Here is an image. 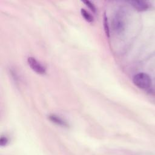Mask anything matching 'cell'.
<instances>
[{"instance_id": "obj_1", "label": "cell", "mask_w": 155, "mask_h": 155, "mask_svg": "<svg viewBox=\"0 0 155 155\" xmlns=\"http://www.w3.org/2000/svg\"><path fill=\"white\" fill-rule=\"evenodd\" d=\"M126 25V16L124 11L122 9L117 10L114 15L111 25L114 32L117 35H120L125 30Z\"/></svg>"}, {"instance_id": "obj_2", "label": "cell", "mask_w": 155, "mask_h": 155, "mask_svg": "<svg viewBox=\"0 0 155 155\" xmlns=\"http://www.w3.org/2000/svg\"><path fill=\"white\" fill-rule=\"evenodd\" d=\"M133 82L136 87L142 90H149L152 86L151 77L143 72L135 74L133 76Z\"/></svg>"}, {"instance_id": "obj_3", "label": "cell", "mask_w": 155, "mask_h": 155, "mask_svg": "<svg viewBox=\"0 0 155 155\" xmlns=\"http://www.w3.org/2000/svg\"><path fill=\"white\" fill-rule=\"evenodd\" d=\"M27 63L31 69L39 74H44L46 73V69L39 61L33 57H28Z\"/></svg>"}, {"instance_id": "obj_4", "label": "cell", "mask_w": 155, "mask_h": 155, "mask_svg": "<svg viewBox=\"0 0 155 155\" xmlns=\"http://www.w3.org/2000/svg\"><path fill=\"white\" fill-rule=\"evenodd\" d=\"M128 2L138 11H145L150 7L148 2L143 1H130Z\"/></svg>"}, {"instance_id": "obj_5", "label": "cell", "mask_w": 155, "mask_h": 155, "mask_svg": "<svg viewBox=\"0 0 155 155\" xmlns=\"http://www.w3.org/2000/svg\"><path fill=\"white\" fill-rule=\"evenodd\" d=\"M48 119L53 123L59 125L62 127H68V124L63 119H62L61 117L59 116H57L56 114H50L48 116Z\"/></svg>"}, {"instance_id": "obj_6", "label": "cell", "mask_w": 155, "mask_h": 155, "mask_svg": "<svg viewBox=\"0 0 155 155\" xmlns=\"http://www.w3.org/2000/svg\"><path fill=\"white\" fill-rule=\"evenodd\" d=\"M81 13L82 16L87 21H88V22H92L93 21V17L87 10H85L84 8H82L81 10Z\"/></svg>"}, {"instance_id": "obj_7", "label": "cell", "mask_w": 155, "mask_h": 155, "mask_svg": "<svg viewBox=\"0 0 155 155\" xmlns=\"http://www.w3.org/2000/svg\"><path fill=\"white\" fill-rule=\"evenodd\" d=\"M104 31L106 34V35L109 38L110 37V29H109V25L108 22V19L105 15L104 16Z\"/></svg>"}, {"instance_id": "obj_8", "label": "cell", "mask_w": 155, "mask_h": 155, "mask_svg": "<svg viewBox=\"0 0 155 155\" xmlns=\"http://www.w3.org/2000/svg\"><path fill=\"white\" fill-rule=\"evenodd\" d=\"M84 4H85V5L93 12H96V8L95 7V6L93 5V3H91V2L88 1H85L83 2Z\"/></svg>"}, {"instance_id": "obj_9", "label": "cell", "mask_w": 155, "mask_h": 155, "mask_svg": "<svg viewBox=\"0 0 155 155\" xmlns=\"http://www.w3.org/2000/svg\"><path fill=\"white\" fill-rule=\"evenodd\" d=\"M8 141V139L7 137L1 136V138H0V145H1V146H2V147L5 146L7 144Z\"/></svg>"}]
</instances>
